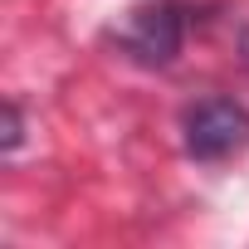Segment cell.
I'll return each mask as SVG.
<instances>
[{"label":"cell","mask_w":249,"mask_h":249,"mask_svg":"<svg viewBox=\"0 0 249 249\" xmlns=\"http://www.w3.org/2000/svg\"><path fill=\"white\" fill-rule=\"evenodd\" d=\"M5 147H20V107H5Z\"/></svg>","instance_id":"cell-3"},{"label":"cell","mask_w":249,"mask_h":249,"mask_svg":"<svg viewBox=\"0 0 249 249\" xmlns=\"http://www.w3.org/2000/svg\"><path fill=\"white\" fill-rule=\"evenodd\" d=\"M117 39H122V49H127L137 64H152V69L171 64L181 39H186L181 5H142V10H132L127 30H122Z\"/></svg>","instance_id":"cell-2"},{"label":"cell","mask_w":249,"mask_h":249,"mask_svg":"<svg viewBox=\"0 0 249 249\" xmlns=\"http://www.w3.org/2000/svg\"><path fill=\"white\" fill-rule=\"evenodd\" d=\"M244 64H249V35H244Z\"/></svg>","instance_id":"cell-4"},{"label":"cell","mask_w":249,"mask_h":249,"mask_svg":"<svg viewBox=\"0 0 249 249\" xmlns=\"http://www.w3.org/2000/svg\"><path fill=\"white\" fill-rule=\"evenodd\" d=\"M181 132H186V152L196 161H225L249 147V112L234 98H205L186 112Z\"/></svg>","instance_id":"cell-1"}]
</instances>
